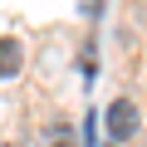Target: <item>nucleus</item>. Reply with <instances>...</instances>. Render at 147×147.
I'll return each mask as SVG.
<instances>
[{
	"instance_id": "nucleus-3",
	"label": "nucleus",
	"mask_w": 147,
	"mask_h": 147,
	"mask_svg": "<svg viewBox=\"0 0 147 147\" xmlns=\"http://www.w3.org/2000/svg\"><path fill=\"white\" fill-rule=\"evenodd\" d=\"M44 147H74L69 127H64V123H59V127H49V132H44Z\"/></svg>"
},
{
	"instance_id": "nucleus-2",
	"label": "nucleus",
	"mask_w": 147,
	"mask_h": 147,
	"mask_svg": "<svg viewBox=\"0 0 147 147\" xmlns=\"http://www.w3.org/2000/svg\"><path fill=\"white\" fill-rule=\"evenodd\" d=\"M20 69H25V49H20V39H0V79H15Z\"/></svg>"
},
{
	"instance_id": "nucleus-1",
	"label": "nucleus",
	"mask_w": 147,
	"mask_h": 147,
	"mask_svg": "<svg viewBox=\"0 0 147 147\" xmlns=\"http://www.w3.org/2000/svg\"><path fill=\"white\" fill-rule=\"evenodd\" d=\"M103 123H108V137H113V142H127L142 118H137V103H132V98H118V103L103 113Z\"/></svg>"
}]
</instances>
